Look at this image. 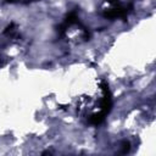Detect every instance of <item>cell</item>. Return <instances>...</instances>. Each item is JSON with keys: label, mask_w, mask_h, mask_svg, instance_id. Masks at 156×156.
Instances as JSON below:
<instances>
[{"label": "cell", "mask_w": 156, "mask_h": 156, "mask_svg": "<svg viewBox=\"0 0 156 156\" xmlns=\"http://www.w3.org/2000/svg\"><path fill=\"white\" fill-rule=\"evenodd\" d=\"M127 151H129V143L128 141H124L123 143V150H122V152L126 154Z\"/></svg>", "instance_id": "obj_1"}, {"label": "cell", "mask_w": 156, "mask_h": 156, "mask_svg": "<svg viewBox=\"0 0 156 156\" xmlns=\"http://www.w3.org/2000/svg\"><path fill=\"white\" fill-rule=\"evenodd\" d=\"M7 2H15V1H17V0H6Z\"/></svg>", "instance_id": "obj_2"}]
</instances>
